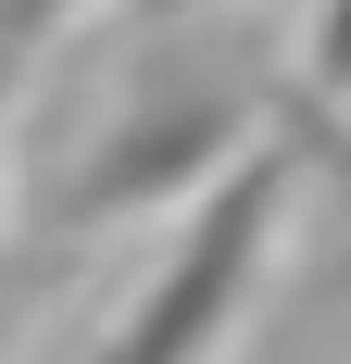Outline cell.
<instances>
[{
	"label": "cell",
	"mask_w": 351,
	"mask_h": 364,
	"mask_svg": "<svg viewBox=\"0 0 351 364\" xmlns=\"http://www.w3.org/2000/svg\"><path fill=\"white\" fill-rule=\"evenodd\" d=\"M276 139H288V75H264V63L151 75L139 101L88 139V164L38 201V226H50V252H63V239H101V226H151L163 201L188 214L201 188H226L251 151H276Z\"/></svg>",
	"instance_id": "1"
},
{
	"label": "cell",
	"mask_w": 351,
	"mask_h": 364,
	"mask_svg": "<svg viewBox=\"0 0 351 364\" xmlns=\"http://www.w3.org/2000/svg\"><path fill=\"white\" fill-rule=\"evenodd\" d=\"M301 176H314L301 139H276V151H251L226 188H201L176 214V239L151 252V277L126 289V314L101 327L88 364H226V339L251 327V301L276 277V239H288Z\"/></svg>",
	"instance_id": "2"
},
{
	"label": "cell",
	"mask_w": 351,
	"mask_h": 364,
	"mask_svg": "<svg viewBox=\"0 0 351 364\" xmlns=\"http://www.w3.org/2000/svg\"><path fill=\"white\" fill-rule=\"evenodd\" d=\"M301 113H326L351 139V0H314V26H301Z\"/></svg>",
	"instance_id": "3"
},
{
	"label": "cell",
	"mask_w": 351,
	"mask_h": 364,
	"mask_svg": "<svg viewBox=\"0 0 351 364\" xmlns=\"http://www.w3.org/2000/svg\"><path fill=\"white\" fill-rule=\"evenodd\" d=\"M75 13H101V0H0V50H13V63H38Z\"/></svg>",
	"instance_id": "4"
},
{
	"label": "cell",
	"mask_w": 351,
	"mask_h": 364,
	"mask_svg": "<svg viewBox=\"0 0 351 364\" xmlns=\"http://www.w3.org/2000/svg\"><path fill=\"white\" fill-rule=\"evenodd\" d=\"M13 88H26V63L0 50V214H13Z\"/></svg>",
	"instance_id": "5"
},
{
	"label": "cell",
	"mask_w": 351,
	"mask_h": 364,
	"mask_svg": "<svg viewBox=\"0 0 351 364\" xmlns=\"http://www.w3.org/2000/svg\"><path fill=\"white\" fill-rule=\"evenodd\" d=\"M126 13H139V26H163V38H176V26H188V13H213V0H126Z\"/></svg>",
	"instance_id": "6"
},
{
	"label": "cell",
	"mask_w": 351,
	"mask_h": 364,
	"mask_svg": "<svg viewBox=\"0 0 351 364\" xmlns=\"http://www.w3.org/2000/svg\"><path fill=\"white\" fill-rule=\"evenodd\" d=\"M13 314H26V277H0V352H13Z\"/></svg>",
	"instance_id": "7"
}]
</instances>
